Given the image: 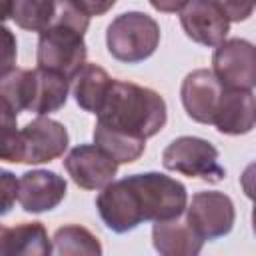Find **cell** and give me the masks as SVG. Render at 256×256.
Here are the masks:
<instances>
[{
	"mask_svg": "<svg viewBox=\"0 0 256 256\" xmlns=\"http://www.w3.org/2000/svg\"><path fill=\"white\" fill-rule=\"evenodd\" d=\"M230 22H244L256 10V0H216Z\"/></svg>",
	"mask_w": 256,
	"mask_h": 256,
	"instance_id": "cell-21",
	"label": "cell"
},
{
	"mask_svg": "<svg viewBox=\"0 0 256 256\" xmlns=\"http://www.w3.org/2000/svg\"><path fill=\"white\" fill-rule=\"evenodd\" d=\"M94 144L100 146L118 164H132L146 150V140L128 136V134L112 130V128H106L98 122H96V128H94Z\"/></svg>",
	"mask_w": 256,
	"mask_h": 256,
	"instance_id": "cell-19",
	"label": "cell"
},
{
	"mask_svg": "<svg viewBox=\"0 0 256 256\" xmlns=\"http://www.w3.org/2000/svg\"><path fill=\"white\" fill-rule=\"evenodd\" d=\"M252 228H254V234H256V202H254V210H252Z\"/></svg>",
	"mask_w": 256,
	"mask_h": 256,
	"instance_id": "cell-27",
	"label": "cell"
},
{
	"mask_svg": "<svg viewBox=\"0 0 256 256\" xmlns=\"http://www.w3.org/2000/svg\"><path fill=\"white\" fill-rule=\"evenodd\" d=\"M224 84L218 80V76L212 70L200 68L190 72L180 88L182 106L186 114L200 124H212L220 98L224 94Z\"/></svg>",
	"mask_w": 256,
	"mask_h": 256,
	"instance_id": "cell-12",
	"label": "cell"
},
{
	"mask_svg": "<svg viewBox=\"0 0 256 256\" xmlns=\"http://www.w3.org/2000/svg\"><path fill=\"white\" fill-rule=\"evenodd\" d=\"M52 242H54V252L62 254V256H72V254L100 256L102 254L100 240L88 228L78 226V224L58 228Z\"/></svg>",
	"mask_w": 256,
	"mask_h": 256,
	"instance_id": "cell-20",
	"label": "cell"
},
{
	"mask_svg": "<svg viewBox=\"0 0 256 256\" xmlns=\"http://www.w3.org/2000/svg\"><path fill=\"white\" fill-rule=\"evenodd\" d=\"M2 18L14 20L16 26L28 32L42 34L50 28L56 14V0H0Z\"/></svg>",
	"mask_w": 256,
	"mask_h": 256,
	"instance_id": "cell-18",
	"label": "cell"
},
{
	"mask_svg": "<svg viewBox=\"0 0 256 256\" xmlns=\"http://www.w3.org/2000/svg\"><path fill=\"white\" fill-rule=\"evenodd\" d=\"M4 32V42H6V56H4V64H2V74L14 68L16 62V40L12 36V32L8 28H2Z\"/></svg>",
	"mask_w": 256,
	"mask_h": 256,
	"instance_id": "cell-25",
	"label": "cell"
},
{
	"mask_svg": "<svg viewBox=\"0 0 256 256\" xmlns=\"http://www.w3.org/2000/svg\"><path fill=\"white\" fill-rule=\"evenodd\" d=\"M16 114L2 106V142L0 158L14 164H44L64 156L70 138L64 124L38 116L16 130Z\"/></svg>",
	"mask_w": 256,
	"mask_h": 256,
	"instance_id": "cell-3",
	"label": "cell"
},
{
	"mask_svg": "<svg viewBox=\"0 0 256 256\" xmlns=\"http://www.w3.org/2000/svg\"><path fill=\"white\" fill-rule=\"evenodd\" d=\"M240 184H242L244 194H246L250 200L256 202V162H252V164L246 166V170H244L242 176H240Z\"/></svg>",
	"mask_w": 256,
	"mask_h": 256,
	"instance_id": "cell-24",
	"label": "cell"
},
{
	"mask_svg": "<svg viewBox=\"0 0 256 256\" xmlns=\"http://www.w3.org/2000/svg\"><path fill=\"white\" fill-rule=\"evenodd\" d=\"M70 92V78L64 74L36 68V70H24L22 78V104L24 110L34 112L38 116H48L52 112H58Z\"/></svg>",
	"mask_w": 256,
	"mask_h": 256,
	"instance_id": "cell-10",
	"label": "cell"
},
{
	"mask_svg": "<svg viewBox=\"0 0 256 256\" xmlns=\"http://www.w3.org/2000/svg\"><path fill=\"white\" fill-rule=\"evenodd\" d=\"M18 200V180L8 170H2V214H8L12 204Z\"/></svg>",
	"mask_w": 256,
	"mask_h": 256,
	"instance_id": "cell-22",
	"label": "cell"
},
{
	"mask_svg": "<svg viewBox=\"0 0 256 256\" xmlns=\"http://www.w3.org/2000/svg\"><path fill=\"white\" fill-rule=\"evenodd\" d=\"M190 0H150L152 8L158 10V12H164V14H176V12H182L184 6L188 4Z\"/></svg>",
	"mask_w": 256,
	"mask_h": 256,
	"instance_id": "cell-26",
	"label": "cell"
},
{
	"mask_svg": "<svg viewBox=\"0 0 256 256\" xmlns=\"http://www.w3.org/2000/svg\"><path fill=\"white\" fill-rule=\"evenodd\" d=\"M106 44L112 58L126 64H138L156 52L160 44V26L144 12H124L108 26Z\"/></svg>",
	"mask_w": 256,
	"mask_h": 256,
	"instance_id": "cell-4",
	"label": "cell"
},
{
	"mask_svg": "<svg viewBox=\"0 0 256 256\" xmlns=\"http://www.w3.org/2000/svg\"><path fill=\"white\" fill-rule=\"evenodd\" d=\"M66 180L52 170H32L18 180V202L30 214L54 210L66 198Z\"/></svg>",
	"mask_w": 256,
	"mask_h": 256,
	"instance_id": "cell-13",
	"label": "cell"
},
{
	"mask_svg": "<svg viewBox=\"0 0 256 256\" xmlns=\"http://www.w3.org/2000/svg\"><path fill=\"white\" fill-rule=\"evenodd\" d=\"M180 24L192 42L208 48L222 44L230 32V18L216 0H190L180 12Z\"/></svg>",
	"mask_w": 256,
	"mask_h": 256,
	"instance_id": "cell-11",
	"label": "cell"
},
{
	"mask_svg": "<svg viewBox=\"0 0 256 256\" xmlns=\"http://www.w3.org/2000/svg\"><path fill=\"white\" fill-rule=\"evenodd\" d=\"M112 82L114 78H110L104 68H100L98 64L86 62L72 78V94H74L76 104L84 112L98 114Z\"/></svg>",
	"mask_w": 256,
	"mask_h": 256,
	"instance_id": "cell-17",
	"label": "cell"
},
{
	"mask_svg": "<svg viewBox=\"0 0 256 256\" xmlns=\"http://www.w3.org/2000/svg\"><path fill=\"white\" fill-rule=\"evenodd\" d=\"M76 2L92 18V16H104L106 12H110L118 0H76Z\"/></svg>",
	"mask_w": 256,
	"mask_h": 256,
	"instance_id": "cell-23",
	"label": "cell"
},
{
	"mask_svg": "<svg viewBox=\"0 0 256 256\" xmlns=\"http://www.w3.org/2000/svg\"><path fill=\"white\" fill-rule=\"evenodd\" d=\"M186 222L204 240L222 238L234 228V202L224 192H198L186 208Z\"/></svg>",
	"mask_w": 256,
	"mask_h": 256,
	"instance_id": "cell-8",
	"label": "cell"
},
{
	"mask_svg": "<svg viewBox=\"0 0 256 256\" xmlns=\"http://www.w3.org/2000/svg\"><path fill=\"white\" fill-rule=\"evenodd\" d=\"M118 162L96 144H80L64 158V168L72 182L84 190H102L114 182Z\"/></svg>",
	"mask_w": 256,
	"mask_h": 256,
	"instance_id": "cell-9",
	"label": "cell"
},
{
	"mask_svg": "<svg viewBox=\"0 0 256 256\" xmlns=\"http://www.w3.org/2000/svg\"><path fill=\"white\" fill-rule=\"evenodd\" d=\"M96 116L106 128L148 140L166 126L168 110L164 98L152 88L114 80Z\"/></svg>",
	"mask_w": 256,
	"mask_h": 256,
	"instance_id": "cell-2",
	"label": "cell"
},
{
	"mask_svg": "<svg viewBox=\"0 0 256 256\" xmlns=\"http://www.w3.org/2000/svg\"><path fill=\"white\" fill-rule=\"evenodd\" d=\"M86 42L84 32L72 26H50L40 34L36 62L40 68L74 78L76 72L86 64Z\"/></svg>",
	"mask_w": 256,
	"mask_h": 256,
	"instance_id": "cell-6",
	"label": "cell"
},
{
	"mask_svg": "<svg viewBox=\"0 0 256 256\" xmlns=\"http://www.w3.org/2000/svg\"><path fill=\"white\" fill-rule=\"evenodd\" d=\"M96 208L106 228L126 234L142 222L180 218L188 208V192L182 182L160 172L132 174L102 188Z\"/></svg>",
	"mask_w": 256,
	"mask_h": 256,
	"instance_id": "cell-1",
	"label": "cell"
},
{
	"mask_svg": "<svg viewBox=\"0 0 256 256\" xmlns=\"http://www.w3.org/2000/svg\"><path fill=\"white\" fill-rule=\"evenodd\" d=\"M212 72L226 88H256V46L244 38H230L216 46Z\"/></svg>",
	"mask_w": 256,
	"mask_h": 256,
	"instance_id": "cell-7",
	"label": "cell"
},
{
	"mask_svg": "<svg viewBox=\"0 0 256 256\" xmlns=\"http://www.w3.org/2000/svg\"><path fill=\"white\" fill-rule=\"evenodd\" d=\"M54 246L42 222H22L18 226H2L0 254L2 256H48Z\"/></svg>",
	"mask_w": 256,
	"mask_h": 256,
	"instance_id": "cell-15",
	"label": "cell"
},
{
	"mask_svg": "<svg viewBox=\"0 0 256 256\" xmlns=\"http://www.w3.org/2000/svg\"><path fill=\"white\" fill-rule=\"evenodd\" d=\"M216 130L226 136H242L256 128V96L250 90L224 88L214 122Z\"/></svg>",
	"mask_w": 256,
	"mask_h": 256,
	"instance_id": "cell-14",
	"label": "cell"
},
{
	"mask_svg": "<svg viewBox=\"0 0 256 256\" xmlns=\"http://www.w3.org/2000/svg\"><path fill=\"white\" fill-rule=\"evenodd\" d=\"M218 158V148L208 140L196 136H180L166 146L162 164L170 172L218 184L226 178V170L220 166Z\"/></svg>",
	"mask_w": 256,
	"mask_h": 256,
	"instance_id": "cell-5",
	"label": "cell"
},
{
	"mask_svg": "<svg viewBox=\"0 0 256 256\" xmlns=\"http://www.w3.org/2000/svg\"><path fill=\"white\" fill-rule=\"evenodd\" d=\"M152 244L162 256H196L202 252L204 238L188 222L174 218L154 224Z\"/></svg>",
	"mask_w": 256,
	"mask_h": 256,
	"instance_id": "cell-16",
	"label": "cell"
}]
</instances>
